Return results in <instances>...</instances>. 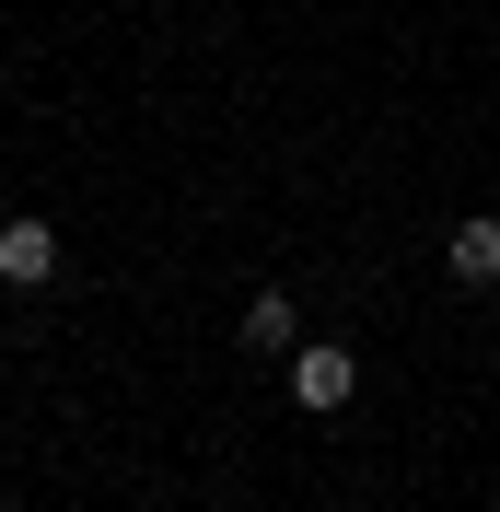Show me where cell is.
Instances as JSON below:
<instances>
[{"label":"cell","instance_id":"obj_2","mask_svg":"<svg viewBox=\"0 0 500 512\" xmlns=\"http://www.w3.org/2000/svg\"><path fill=\"white\" fill-rule=\"evenodd\" d=\"M0 280H12V291H47V280H59V233L35 222V210L0 222Z\"/></svg>","mask_w":500,"mask_h":512},{"label":"cell","instance_id":"obj_4","mask_svg":"<svg viewBox=\"0 0 500 512\" xmlns=\"http://www.w3.org/2000/svg\"><path fill=\"white\" fill-rule=\"evenodd\" d=\"M245 350H303V315H291V291H256V303H245Z\"/></svg>","mask_w":500,"mask_h":512},{"label":"cell","instance_id":"obj_5","mask_svg":"<svg viewBox=\"0 0 500 512\" xmlns=\"http://www.w3.org/2000/svg\"><path fill=\"white\" fill-rule=\"evenodd\" d=\"M0 222H12V198H0Z\"/></svg>","mask_w":500,"mask_h":512},{"label":"cell","instance_id":"obj_1","mask_svg":"<svg viewBox=\"0 0 500 512\" xmlns=\"http://www.w3.org/2000/svg\"><path fill=\"white\" fill-rule=\"evenodd\" d=\"M349 396H361V361H349L338 338H303V350H291V408H314V419H338Z\"/></svg>","mask_w":500,"mask_h":512},{"label":"cell","instance_id":"obj_3","mask_svg":"<svg viewBox=\"0 0 500 512\" xmlns=\"http://www.w3.org/2000/svg\"><path fill=\"white\" fill-rule=\"evenodd\" d=\"M442 268H454L466 291H489V280H500V210H466V222H454V245H442Z\"/></svg>","mask_w":500,"mask_h":512}]
</instances>
